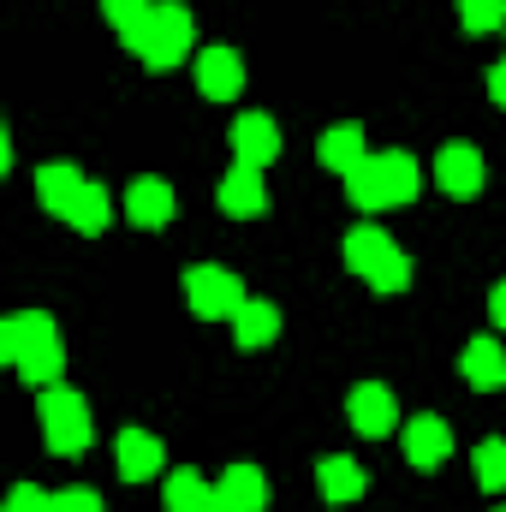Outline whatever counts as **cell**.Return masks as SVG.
Wrapping results in <instances>:
<instances>
[{
    "label": "cell",
    "instance_id": "1",
    "mask_svg": "<svg viewBox=\"0 0 506 512\" xmlns=\"http://www.w3.org/2000/svg\"><path fill=\"white\" fill-rule=\"evenodd\" d=\"M191 30H197V18L179 0H155L149 18H137L131 30H120V42H126L149 72H167V66H179L191 54Z\"/></svg>",
    "mask_w": 506,
    "mask_h": 512
},
{
    "label": "cell",
    "instance_id": "2",
    "mask_svg": "<svg viewBox=\"0 0 506 512\" xmlns=\"http://www.w3.org/2000/svg\"><path fill=\"white\" fill-rule=\"evenodd\" d=\"M346 268L364 274L376 292H405L411 286V262L381 227H352L346 233Z\"/></svg>",
    "mask_w": 506,
    "mask_h": 512
},
{
    "label": "cell",
    "instance_id": "3",
    "mask_svg": "<svg viewBox=\"0 0 506 512\" xmlns=\"http://www.w3.org/2000/svg\"><path fill=\"white\" fill-rule=\"evenodd\" d=\"M36 411H42V435H48V447L60 459H78L90 447V411H84V399L72 387H42Z\"/></svg>",
    "mask_w": 506,
    "mask_h": 512
},
{
    "label": "cell",
    "instance_id": "4",
    "mask_svg": "<svg viewBox=\"0 0 506 512\" xmlns=\"http://www.w3.org/2000/svg\"><path fill=\"white\" fill-rule=\"evenodd\" d=\"M185 304H191L197 316H209V322H215V316L233 322L239 304H245V292H239V280H233L227 268H191V274H185Z\"/></svg>",
    "mask_w": 506,
    "mask_h": 512
},
{
    "label": "cell",
    "instance_id": "5",
    "mask_svg": "<svg viewBox=\"0 0 506 512\" xmlns=\"http://www.w3.org/2000/svg\"><path fill=\"white\" fill-rule=\"evenodd\" d=\"M346 417H352V429H358V435L381 441V435L399 423V399H393L381 382H364V387H352V399H346Z\"/></svg>",
    "mask_w": 506,
    "mask_h": 512
},
{
    "label": "cell",
    "instance_id": "6",
    "mask_svg": "<svg viewBox=\"0 0 506 512\" xmlns=\"http://www.w3.org/2000/svg\"><path fill=\"white\" fill-rule=\"evenodd\" d=\"M435 185H441L447 197H477V191H483V155H477L471 143H447V149L435 155Z\"/></svg>",
    "mask_w": 506,
    "mask_h": 512
},
{
    "label": "cell",
    "instance_id": "7",
    "mask_svg": "<svg viewBox=\"0 0 506 512\" xmlns=\"http://www.w3.org/2000/svg\"><path fill=\"white\" fill-rule=\"evenodd\" d=\"M453 453V429H447V417H411L405 423V459L417 465V471H435L441 459Z\"/></svg>",
    "mask_w": 506,
    "mask_h": 512
},
{
    "label": "cell",
    "instance_id": "8",
    "mask_svg": "<svg viewBox=\"0 0 506 512\" xmlns=\"http://www.w3.org/2000/svg\"><path fill=\"white\" fill-rule=\"evenodd\" d=\"M239 84H245V60H239L233 48H203V54H197V90H203L209 102L239 96Z\"/></svg>",
    "mask_w": 506,
    "mask_h": 512
},
{
    "label": "cell",
    "instance_id": "9",
    "mask_svg": "<svg viewBox=\"0 0 506 512\" xmlns=\"http://www.w3.org/2000/svg\"><path fill=\"white\" fill-rule=\"evenodd\" d=\"M221 209L233 215V221H251L268 209V191H262V167H245V161H233V173L221 179Z\"/></svg>",
    "mask_w": 506,
    "mask_h": 512
},
{
    "label": "cell",
    "instance_id": "10",
    "mask_svg": "<svg viewBox=\"0 0 506 512\" xmlns=\"http://www.w3.org/2000/svg\"><path fill=\"white\" fill-rule=\"evenodd\" d=\"M227 143H233V155L245 161V167H262V161H274V149H280V131L268 114H239L233 131H227Z\"/></svg>",
    "mask_w": 506,
    "mask_h": 512
},
{
    "label": "cell",
    "instance_id": "11",
    "mask_svg": "<svg viewBox=\"0 0 506 512\" xmlns=\"http://www.w3.org/2000/svg\"><path fill=\"white\" fill-rule=\"evenodd\" d=\"M84 185H90V179H84L78 167H66V161H48V167L36 173V197H42V209L60 215V221L72 215V203L84 197Z\"/></svg>",
    "mask_w": 506,
    "mask_h": 512
},
{
    "label": "cell",
    "instance_id": "12",
    "mask_svg": "<svg viewBox=\"0 0 506 512\" xmlns=\"http://www.w3.org/2000/svg\"><path fill=\"white\" fill-rule=\"evenodd\" d=\"M126 215L137 227H167L173 221V185L167 179H137L126 191Z\"/></svg>",
    "mask_w": 506,
    "mask_h": 512
},
{
    "label": "cell",
    "instance_id": "13",
    "mask_svg": "<svg viewBox=\"0 0 506 512\" xmlns=\"http://www.w3.org/2000/svg\"><path fill=\"white\" fill-rule=\"evenodd\" d=\"M114 453H120V477H126V483L155 477V471H161V459H167V453H161V441H155L149 429H126Z\"/></svg>",
    "mask_w": 506,
    "mask_h": 512
},
{
    "label": "cell",
    "instance_id": "14",
    "mask_svg": "<svg viewBox=\"0 0 506 512\" xmlns=\"http://www.w3.org/2000/svg\"><path fill=\"white\" fill-rule=\"evenodd\" d=\"M274 328H280V310H274L268 298H245V304H239V316H233V340H239V352L268 346V340H274Z\"/></svg>",
    "mask_w": 506,
    "mask_h": 512
},
{
    "label": "cell",
    "instance_id": "15",
    "mask_svg": "<svg viewBox=\"0 0 506 512\" xmlns=\"http://www.w3.org/2000/svg\"><path fill=\"white\" fill-rule=\"evenodd\" d=\"M459 370H465V382L471 387L495 393V387H506V352L495 346V340H471L465 358H459Z\"/></svg>",
    "mask_w": 506,
    "mask_h": 512
},
{
    "label": "cell",
    "instance_id": "16",
    "mask_svg": "<svg viewBox=\"0 0 506 512\" xmlns=\"http://www.w3.org/2000/svg\"><path fill=\"white\" fill-rule=\"evenodd\" d=\"M316 483H322V495H328V501H358L370 477H364V465H358V459L334 453V459H322V465H316Z\"/></svg>",
    "mask_w": 506,
    "mask_h": 512
},
{
    "label": "cell",
    "instance_id": "17",
    "mask_svg": "<svg viewBox=\"0 0 506 512\" xmlns=\"http://www.w3.org/2000/svg\"><path fill=\"white\" fill-rule=\"evenodd\" d=\"M376 167H381V197H387V209H399V203H411V197H417V161H411L405 149L376 155Z\"/></svg>",
    "mask_w": 506,
    "mask_h": 512
},
{
    "label": "cell",
    "instance_id": "18",
    "mask_svg": "<svg viewBox=\"0 0 506 512\" xmlns=\"http://www.w3.org/2000/svg\"><path fill=\"white\" fill-rule=\"evenodd\" d=\"M48 334H54V322H48L42 310H24V316H6V322H0V352H6L12 364H18V358H24V352H30L36 340H48Z\"/></svg>",
    "mask_w": 506,
    "mask_h": 512
},
{
    "label": "cell",
    "instance_id": "19",
    "mask_svg": "<svg viewBox=\"0 0 506 512\" xmlns=\"http://www.w3.org/2000/svg\"><path fill=\"white\" fill-rule=\"evenodd\" d=\"M215 489H221V495H227L239 512H262V507H268V477H262L256 465H233Z\"/></svg>",
    "mask_w": 506,
    "mask_h": 512
},
{
    "label": "cell",
    "instance_id": "20",
    "mask_svg": "<svg viewBox=\"0 0 506 512\" xmlns=\"http://www.w3.org/2000/svg\"><path fill=\"white\" fill-rule=\"evenodd\" d=\"M316 155H322V167H334V173H352V167L364 161V131H358V126H334V131H322Z\"/></svg>",
    "mask_w": 506,
    "mask_h": 512
},
{
    "label": "cell",
    "instance_id": "21",
    "mask_svg": "<svg viewBox=\"0 0 506 512\" xmlns=\"http://www.w3.org/2000/svg\"><path fill=\"white\" fill-rule=\"evenodd\" d=\"M60 364H66V352H60V334H48V340H36L12 370L24 376L30 387H54V376H60Z\"/></svg>",
    "mask_w": 506,
    "mask_h": 512
},
{
    "label": "cell",
    "instance_id": "22",
    "mask_svg": "<svg viewBox=\"0 0 506 512\" xmlns=\"http://www.w3.org/2000/svg\"><path fill=\"white\" fill-rule=\"evenodd\" d=\"M161 501H167V512H209L215 489H209V477H197V471H173Z\"/></svg>",
    "mask_w": 506,
    "mask_h": 512
},
{
    "label": "cell",
    "instance_id": "23",
    "mask_svg": "<svg viewBox=\"0 0 506 512\" xmlns=\"http://www.w3.org/2000/svg\"><path fill=\"white\" fill-rule=\"evenodd\" d=\"M346 197H352L358 209H387V197H381V167H376V155H364V161L346 173Z\"/></svg>",
    "mask_w": 506,
    "mask_h": 512
},
{
    "label": "cell",
    "instance_id": "24",
    "mask_svg": "<svg viewBox=\"0 0 506 512\" xmlns=\"http://www.w3.org/2000/svg\"><path fill=\"white\" fill-rule=\"evenodd\" d=\"M108 215H114V209H108V191H102V185H84V197L72 203V215H66V221H72L78 233H102V227H108Z\"/></svg>",
    "mask_w": 506,
    "mask_h": 512
},
{
    "label": "cell",
    "instance_id": "25",
    "mask_svg": "<svg viewBox=\"0 0 506 512\" xmlns=\"http://www.w3.org/2000/svg\"><path fill=\"white\" fill-rule=\"evenodd\" d=\"M459 24H465L471 36L501 30V24H506V0H459Z\"/></svg>",
    "mask_w": 506,
    "mask_h": 512
},
{
    "label": "cell",
    "instance_id": "26",
    "mask_svg": "<svg viewBox=\"0 0 506 512\" xmlns=\"http://www.w3.org/2000/svg\"><path fill=\"white\" fill-rule=\"evenodd\" d=\"M477 483H483L489 495L506 489V441H483V447H477Z\"/></svg>",
    "mask_w": 506,
    "mask_h": 512
},
{
    "label": "cell",
    "instance_id": "27",
    "mask_svg": "<svg viewBox=\"0 0 506 512\" xmlns=\"http://www.w3.org/2000/svg\"><path fill=\"white\" fill-rule=\"evenodd\" d=\"M48 512H102V495L96 489H60V495H48Z\"/></svg>",
    "mask_w": 506,
    "mask_h": 512
},
{
    "label": "cell",
    "instance_id": "28",
    "mask_svg": "<svg viewBox=\"0 0 506 512\" xmlns=\"http://www.w3.org/2000/svg\"><path fill=\"white\" fill-rule=\"evenodd\" d=\"M149 6H155V0H102V12H108L114 30H131L137 18H149Z\"/></svg>",
    "mask_w": 506,
    "mask_h": 512
},
{
    "label": "cell",
    "instance_id": "29",
    "mask_svg": "<svg viewBox=\"0 0 506 512\" xmlns=\"http://www.w3.org/2000/svg\"><path fill=\"white\" fill-rule=\"evenodd\" d=\"M6 512H48V495H42V489H30V483H18V489H12V501H6Z\"/></svg>",
    "mask_w": 506,
    "mask_h": 512
},
{
    "label": "cell",
    "instance_id": "30",
    "mask_svg": "<svg viewBox=\"0 0 506 512\" xmlns=\"http://www.w3.org/2000/svg\"><path fill=\"white\" fill-rule=\"evenodd\" d=\"M489 316H495V328H506V280L489 292Z\"/></svg>",
    "mask_w": 506,
    "mask_h": 512
},
{
    "label": "cell",
    "instance_id": "31",
    "mask_svg": "<svg viewBox=\"0 0 506 512\" xmlns=\"http://www.w3.org/2000/svg\"><path fill=\"white\" fill-rule=\"evenodd\" d=\"M489 96H495V102L506 108V60L495 66V72H489Z\"/></svg>",
    "mask_w": 506,
    "mask_h": 512
},
{
    "label": "cell",
    "instance_id": "32",
    "mask_svg": "<svg viewBox=\"0 0 506 512\" xmlns=\"http://www.w3.org/2000/svg\"><path fill=\"white\" fill-rule=\"evenodd\" d=\"M209 512H239V507H233V501H227V495L215 489V501H209Z\"/></svg>",
    "mask_w": 506,
    "mask_h": 512
},
{
    "label": "cell",
    "instance_id": "33",
    "mask_svg": "<svg viewBox=\"0 0 506 512\" xmlns=\"http://www.w3.org/2000/svg\"><path fill=\"white\" fill-rule=\"evenodd\" d=\"M495 512H506V507H495Z\"/></svg>",
    "mask_w": 506,
    "mask_h": 512
}]
</instances>
